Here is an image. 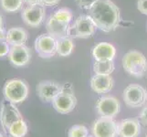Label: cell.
<instances>
[{"label": "cell", "instance_id": "d6a6232c", "mask_svg": "<svg viewBox=\"0 0 147 137\" xmlns=\"http://www.w3.org/2000/svg\"><path fill=\"white\" fill-rule=\"evenodd\" d=\"M88 137H94V136H93V135H89Z\"/></svg>", "mask_w": 147, "mask_h": 137}, {"label": "cell", "instance_id": "83f0119b", "mask_svg": "<svg viewBox=\"0 0 147 137\" xmlns=\"http://www.w3.org/2000/svg\"><path fill=\"white\" fill-rule=\"evenodd\" d=\"M139 119H140V123L142 124H144V126H147V105L144 106L142 110L140 116H139Z\"/></svg>", "mask_w": 147, "mask_h": 137}, {"label": "cell", "instance_id": "277c9868", "mask_svg": "<svg viewBox=\"0 0 147 137\" xmlns=\"http://www.w3.org/2000/svg\"><path fill=\"white\" fill-rule=\"evenodd\" d=\"M3 94L6 100L18 104L27 99L28 94V86L20 79H11L5 83Z\"/></svg>", "mask_w": 147, "mask_h": 137}, {"label": "cell", "instance_id": "9a60e30c", "mask_svg": "<svg viewBox=\"0 0 147 137\" xmlns=\"http://www.w3.org/2000/svg\"><path fill=\"white\" fill-rule=\"evenodd\" d=\"M70 25L60 21L53 15H50L46 21V29L48 34L56 39L68 37V31Z\"/></svg>", "mask_w": 147, "mask_h": 137}, {"label": "cell", "instance_id": "9c48e42d", "mask_svg": "<svg viewBox=\"0 0 147 137\" xmlns=\"http://www.w3.org/2000/svg\"><path fill=\"white\" fill-rule=\"evenodd\" d=\"M35 49L40 58H52L57 53V39L49 34H41L35 40Z\"/></svg>", "mask_w": 147, "mask_h": 137}, {"label": "cell", "instance_id": "5bb4252c", "mask_svg": "<svg viewBox=\"0 0 147 137\" xmlns=\"http://www.w3.org/2000/svg\"><path fill=\"white\" fill-rule=\"evenodd\" d=\"M141 134V123L136 118H127L118 123L119 137H138Z\"/></svg>", "mask_w": 147, "mask_h": 137}, {"label": "cell", "instance_id": "7a4b0ae2", "mask_svg": "<svg viewBox=\"0 0 147 137\" xmlns=\"http://www.w3.org/2000/svg\"><path fill=\"white\" fill-rule=\"evenodd\" d=\"M123 67L129 75L141 78L147 72V59L143 53L131 50L123 56Z\"/></svg>", "mask_w": 147, "mask_h": 137}, {"label": "cell", "instance_id": "f546056e", "mask_svg": "<svg viewBox=\"0 0 147 137\" xmlns=\"http://www.w3.org/2000/svg\"><path fill=\"white\" fill-rule=\"evenodd\" d=\"M60 2V0H42L43 7H53Z\"/></svg>", "mask_w": 147, "mask_h": 137}, {"label": "cell", "instance_id": "603a6c76", "mask_svg": "<svg viewBox=\"0 0 147 137\" xmlns=\"http://www.w3.org/2000/svg\"><path fill=\"white\" fill-rule=\"evenodd\" d=\"M52 15L56 18H58L60 21L67 24H70L73 18V13L71 11V9H69L68 7H62L56 10Z\"/></svg>", "mask_w": 147, "mask_h": 137}, {"label": "cell", "instance_id": "836d02e7", "mask_svg": "<svg viewBox=\"0 0 147 137\" xmlns=\"http://www.w3.org/2000/svg\"><path fill=\"white\" fill-rule=\"evenodd\" d=\"M145 137H147V134H146V135H145Z\"/></svg>", "mask_w": 147, "mask_h": 137}, {"label": "cell", "instance_id": "ac0fdd59", "mask_svg": "<svg viewBox=\"0 0 147 137\" xmlns=\"http://www.w3.org/2000/svg\"><path fill=\"white\" fill-rule=\"evenodd\" d=\"M7 42L11 46H22L25 45L28 40V33L22 28L14 27L9 28L6 35Z\"/></svg>", "mask_w": 147, "mask_h": 137}, {"label": "cell", "instance_id": "ba28073f", "mask_svg": "<svg viewBox=\"0 0 147 137\" xmlns=\"http://www.w3.org/2000/svg\"><path fill=\"white\" fill-rule=\"evenodd\" d=\"M92 133L94 137H117L118 123L113 118L100 117L92 124Z\"/></svg>", "mask_w": 147, "mask_h": 137}, {"label": "cell", "instance_id": "44dd1931", "mask_svg": "<svg viewBox=\"0 0 147 137\" xmlns=\"http://www.w3.org/2000/svg\"><path fill=\"white\" fill-rule=\"evenodd\" d=\"M7 134L11 137H24L28 134V124L23 119L14 123L9 127Z\"/></svg>", "mask_w": 147, "mask_h": 137}, {"label": "cell", "instance_id": "e0dca14e", "mask_svg": "<svg viewBox=\"0 0 147 137\" xmlns=\"http://www.w3.org/2000/svg\"><path fill=\"white\" fill-rule=\"evenodd\" d=\"M113 79L111 75H97L95 74L90 79V88L98 94L107 93L113 87Z\"/></svg>", "mask_w": 147, "mask_h": 137}, {"label": "cell", "instance_id": "f1b7e54d", "mask_svg": "<svg viewBox=\"0 0 147 137\" xmlns=\"http://www.w3.org/2000/svg\"><path fill=\"white\" fill-rule=\"evenodd\" d=\"M6 31H5V28H4V20L2 15L0 14V39H5L6 38Z\"/></svg>", "mask_w": 147, "mask_h": 137}, {"label": "cell", "instance_id": "7402d4cb", "mask_svg": "<svg viewBox=\"0 0 147 137\" xmlns=\"http://www.w3.org/2000/svg\"><path fill=\"white\" fill-rule=\"evenodd\" d=\"M24 0H0V6L4 11L15 13L22 8Z\"/></svg>", "mask_w": 147, "mask_h": 137}, {"label": "cell", "instance_id": "ffe728a7", "mask_svg": "<svg viewBox=\"0 0 147 137\" xmlns=\"http://www.w3.org/2000/svg\"><path fill=\"white\" fill-rule=\"evenodd\" d=\"M115 66L113 60L108 61H95L93 65V72L97 75H111L114 72Z\"/></svg>", "mask_w": 147, "mask_h": 137}, {"label": "cell", "instance_id": "2e32d148", "mask_svg": "<svg viewBox=\"0 0 147 137\" xmlns=\"http://www.w3.org/2000/svg\"><path fill=\"white\" fill-rule=\"evenodd\" d=\"M92 57L95 61H108L113 60L116 55V49L111 43L100 42L94 46L92 50Z\"/></svg>", "mask_w": 147, "mask_h": 137}, {"label": "cell", "instance_id": "7c38bea8", "mask_svg": "<svg viewBox=\"0 0 147 137\" xmlns=\"http://www.w3.org/2000/svg\"><path fill=\"white\" fill-rule=\"evenodd\" d=\"M46 11L43 6H28L22 10L21 18L28 26L38 28L43 23Z\"/></svg>", "mask_w": 147, "mask_h": 137}, {"label": "cell", "instance_id": "3957f363", "mask_svg": "<svg viewBox=\"0 0 147 137\" xmlns=\"http://www.w3.org/2000/svg\"><path fill=\"white\" fill-rule=\"evenodd\" d=\"M96 31V26L90 15H82L76 18L75 22L70 25L68 37L70 38H89Z\"/></svg>", "mask_w": 147, "mask_h": 137}, {"label": "cell", "instance_id": "6da1fadb", "mask_svg": "<svg viewBox=\"0 0 147 137\" xmlns=\"http://www.w3.org/2000/svg\"><path fill=\"white\" fill-rule=\"evenodd\" d=\"M96 28L104 32H111L119 27L120 9L111 0H99L89 10Z\"/></svg>", "mask_w": 147, "mask_h": 137}, {"label": "cell", "instance_id": "cb8c5ba5", "mask_svg": "<svg viewBox=\"0 0 147 137\" xmlns=\"http://www.w3.org/2000/svg\"><path fill=\"white\" fill-rule=\"evenodd\" d=\"M89 130L84 125L75 124L71 126L68 132V137H88Z\"/></svg>", "mask_w": 147, "mask_h": 137}, {"label": "cell", "instance_id": "4fadbf2b", "mask_svg": "<svg viewBox=\"0 0 147 137\" xmlns=\"http://www.w3.org/2000/svg\"><path fill=\"white\" fill-rule=\"evenodd\" d=\"M7 58L15 67H24L31 60V50L26 45L14 46L10 49Z\"/></svg>", "mask_w": 147, "mask_h": 137}, {"label": "cell", "instance_id": "4316f807", "mask_svg": "<svg viewBox=\"0 0 147 137\" xmlns=\"http://www.w3.org/2000/svg\"><path fill=\"white\" fill-rule=\"evenodd\" d=\"M137 8L141 13L147 16V0H138Z\"/></svg>", "mask_w": 147, "mask_h": 137}, {"label": "cell", "instance_id": "52a82bcc", "mask_svg": "<svg viewBox=\"0 0 147 137\" xmlns=\"http://www.w3.org/2000/svg\"><path fill=\"white\" fill-rule=\"evenodd\" d=\"M54 109L61 114H67L72 111L77 105V98L71 90L62 85V90L52 101Z\"/></svg>", "mask_w": 147, "mask_h": 137}, {"label": "cell", "instance_id": "8fae6325", "mask_svg": "<svg viewBox=\"0 0 147 137\" xmlns=\"http://www.w3.org/2000/svg\"><path fill=\"white\" fill-rule=\"evenodd\" d=\"M62 85L52 80H42L36 87L38 98L44 103H50L61 92Z\"/></svg>", "mask_w": 147, "mask_h": 137}, {"label": "cell", "instance_id": "30bf717a", "mask_svg": "<svg viewBox=\"0 0 147 137\" xmlns=\"http://www.w3.org/2000/svg\"><path fill=\"white\" fill-rule=\"evenodd\" d=\"M96 111L100 117L114 118L120 113L121 103L113 96H103L97 101Z\"/></svg>", "mask_w": 147, "mask_h": 137}, {"label": "cell", "instance_id": "4dcf8cb0", "mask_svg": "<svg viewBox=\"0 0 147 137\" xmlns=\"http://www.w3.org/2000/svg\"><path fill=\"white\" fill-rule=\"evenodd\" d=\"M25 3H27L28 6H42V0H24Z\"/></svg>", "mask_w": 147, "mask_h": 137}, {"label": "cell", "instance_id": "1f68e13d", "mask_svg": "<svg viewBox=\"0 0 147 137\" xmlns=\"http://www.w3.org/2000/svg\"><path fill=\"white\" fill-rule=\"evenodd\" d=\"M0 137H4V136H3V134H2L1 133H0Z\"/></svg>", "mask_w": 147, "mask_h": 137}, {"label": "cell", "instance_id": "8992f818", "mask_svg": "<svg viewBox=\"0 0 147 137\" xmlns=\"http://www.w3.org/2000/svg\"><path fill=\"white\" fill-rule=\"evenodd\" d=\"M21 119L23 117L16 104L6 99L3 100L0 105V124L3 130L7 133L10 126Z\"/></svg>", "mask_w": 147, "mask_h": 137}, {"label": "cell", "instance_id": "d6986e66", "mask_svg": "<svg viewBox=\"0 0 147 137\" xmlns=\"http://www.w3.org/2000/svg\"><path fill=\"white\" fill-rule=\"evenodd\" d=\"M73 39L69 37H65L57 39V53L60 57H68L72 53L74 49Z\"/></svg>", "mask_w": 147, "mask_h": 137}, {"label": "cell", "instance_id": "484cf974", "mask_svg": "<svg viewBox=\"0 0 147 137\" xmlns=\"http://www.w3.org/2000/svg\"><path fill=\"white\" fill-rule=\"evenodd\" d=\"M98 1L99 0H76V3L80 8L90 10L92 7L93 5Z\"/></svg>", "mask_w": 147, "mask_h": 137}, {"label": "cell", "instance_id": "d4e9b609", "mask_svg": "<svg viewBox=\"0 0 147 137\" xmlns=\"http://www.w3.org/2000/svg\"><path fill=\"white\" fill-rule=\"evenodd\" d=\"M10 49H11V46L7 42L6 38L0 39V58L7 56L10 51Z\"/></svg>", "mask_w": 147, "mask_h": 137}, {"label": "cell", "instance_id": "5b68a950", "mask_svg": "<svg viewBox=\"0 0 147 137\" xmlns=\"http://www.w3.org/2000/svg\"><path fill=\"white\" fill-rule=\"evenodd\" d=\"M123 101L131 108H140L147 101V90L139 84H130L123 90Z\"/></svg>", "mask_w": 147, "mask_h": 137}]
</instances>
